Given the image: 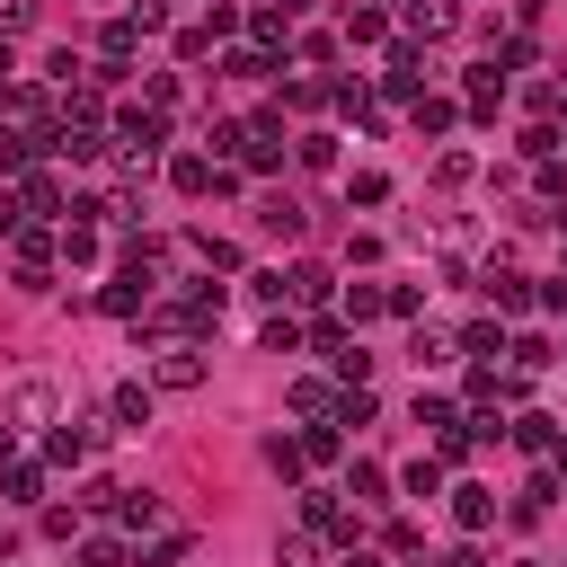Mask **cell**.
<instances>
[{"label":"cell","mask_w":567,"mask_h":567,"mask_svg":"<svg viewBox=\"0 0 567 567\" xmlns=\"http://www.w3.org/2000/svg\"><path fill=\"white\" fill-rule=\"evenodd\" d=\"M159 142H168V115H151V106L133 97V106L115 115V168H124V177H151V168H159Z\"/></svg>","instance_id":"obj_2"},{"label":"cell","mask_w":567,"mask_h":567,"mask_svg":"<svg viewBox=\"0 0 567 567\" xmlns=\"http://www.w3.org/2000/svg\"><path fill=\"white\" fill-rule=\"evenodd\" d=\"M408 124H416V133L434 142V133H452V124H461V106H452V97H425V89H416V97H408Z\"/></svg>","instance_id":"obj_13"},{"label":"cell","mask_w":567,"mask_h":567,"mask_svg":"<svg viewBox=\"0 0 567 567\" xmlns=\"http://www.w3.org/2000/svg\"><path fill=\"white\" fill-rule=\"evenodd\" d=\"M549 505H558V470H540V478H532V487L514 496V523H540Z\"/></svg>","instance_id":"obj_28"},{"label":"cell","mask_w":567,"mask_h":567,"mask_svg":"<svg viewBox=\"0 0 567 567\" xmlns=\"http://www.w3.org/2000/svg\"><path fill=\"white\" fill-rule=\"evenodd\" d=\"M0 487H9V505H35V496H44V461H9Z\"/></svg>","instance_id":"obj_32"},{"label":"cell","mask_w":567,"mask_h":567,"mask_svg":"<svg viewBox=\"0 0 567 567\" xmlns=\"http://www.w3.org/2000/svg\"><path fill=\"white\" fill-rule=\"evenodd\" d=\"M0 461H18V434H9V425H0Z\"/></svg>","instance_id":"obj_61"},{"label":"cell","mask_w":567,"mask_h":567,"mask_svg":"<svg viewBox=\"0 0 567 567\" xmlns=\"http://www.w3.org/2000/svg\"><path fill=\"white\" fill-rule=\"evenodd\" d=\"M115 496H124L115 478H80V505H89V514H115Z\"/></svg>","instance_id":"obj_48"},{"label":"cell","mask_w":567,"mask_h":567,"mask_svg":"<svg viewBox=\"0 0 567 567\" xmlns=\"http://www.w3.org/2000/svg\"><path fill=\"white\" fill-rule=\"evenodd\" d=\"M470 168H478L470 151H443V159H434V177H443V186H470Z\"/></svg>","instance_id":"obj_52"},{"label":"cell","mask_w":567,"mask_h":567,"mask_svg":"<svg viewBox=\"0 0 567 567\" xmlns=\"http://www.w3.org/2000/svg\"><path fill=\"white\" fill-rule=\"evenodd\" d=\"M266 354H301V328H292V319H284V310H275V319H266Z\"/></svg>","instance_id":"obj_46"},{"label":"cell","mask_w":567,"mask_h":567,"mask_svg":"<svg viewBox=\"0 0 567 567\" xmlns=\"http://www.w3.org/2000/svg\"><path fill=\"white\" fill-rule=\"evenodd\" d=\"M346 496H354V505H390V470H381V461H354V470H346Z\"/></svg>","instance_id":"obj_20"},{"label":"cell","mask_w":567,"mask_h":567,"mask_svg":"<svg viewBox=\"0 0 567 567\" xmlns=\"http://www.w3.org/2000/svg\"><path fill=\"white\" fill-rule=\"evenodd\" d=\"M27 221H35V213H27V195H18V186H0V239H18Z\"/></svg>","instance_id":"obj_44"},{"label":"cell","mask_w":567,"mask_h":567,"mask_svg":"<svg viewBox=\"0 0 567 567\" xmlns=\"http://www.w3.org/2000/svg\"><path fill=\"white\" fill-rule=\"evenodd\" d=\"M505 354H514V372H549V363H558V354H549V337H514Z\"/></svg>","instance_id":"obj_38"},{"label":"cell","mask_w":567,"mask_h":567,"mask_svg":"<svg viewBox=\"0 0 567 567\" xmlns=\"http://www.w3.org/2000/svg\"><path fill=\"white\" fill-rule=\"evenodd\" d=\"M266 461H275L284 478H301V443H292V434H266Z\"/></svg>","instance_id":"obj_47"},{"label":"cell","mask_w":567,"mask_h":567,"mask_svg":"<svg viewBox=\"0 0 567 567\" xmlns=\"http://www.w3.org/2000/svg\"><path fill=\"white\" fill-rule=\"evenodd\" d=\"M44 151H53V133H35V124H0V177L44 168Z\"/></svg>","instance_id":"obj_7"},{"label":"cell","mask_w":567,"mask_h":567,"mask_svg":"<svg viewBox=\"0 0 567 567\" xmlns=\"http://www.w3.org/2000/svg\"><path fill=\"white\" fill-rule=\"evenodd\" d=\"M80 567H133V558H124L115 532H89V540H80Z\"/></svg>","instance_id":"obj_35"},{"label":"cell","mask_w":567,"mask_h":567,"mask_svg":"<svg viewBox=\"0 0 567 567\" xmlns=\"http://www.w3.org/2000/svg\"><path fill=\"white\" fill-rule=\"evenodd\" d=\"M310 346H319V354L337 363V354H346V319H319V328H310Z\"/></svg>","instance_id":"obj_53"},{"label":"cell","mask_w":567,"mask_h":567,"mask_svg":"<svg viewBox=\"0 0 567 567\" xmlns=\"http://www.w3.org/2000/svg\"><path fill=\"white\" fill-rule=\"evenodd\" d=\"M487 301H496V319H523L540 292H532V275H487Z\"/></svg>","instance_id":"obj_16"},{"label":"cell","mask_w":567,"mask_h":567,"mask_svg":"<svg viewBox=\"0 0 567 567\" xmlns=\"http://www.w3.org/2000/svg\"><path fill=\"white\" fill-rule=\"evenodd\" d=\"M416 425H425V434H443V425H461V408H452L443 390H416Z\"/></svg>","instance_id":"obj_34"},{"label":"cell","mask_w":567,"mask_h":567,"mask_svg":"<svg viewBox=\"0 0 567 567\" xmlns=\"http://www.w3.org/2000/svg\"><path fill=\"white\" fill-rule=\"evenodd\" d=\"M133 44H142V27H133V9H115L106 35H97V53H106V62H133Z\"/></svg>","instance_id":"obj_24"},{"label":"cell","mask_w":567,"mask_h":567,"mask_svg":"<svg viewBox=\"0 0 567 567\" xmlns=\"http://www.w3.org/2000/svg\"><path fill=\"white\" fill-rule=\"evenodd\" d=\"M221 71H230V80H266V71H275V53H266V44H239Z\"/></svg>","instance_id":"obj_36"},{"label":"cell","mask_w":567,"mask_h":567,"mask_svg":"<svg viewBox=\"0 0 567 567\" xmlns=\"http://www.w3.org/2000/svg\"><path fill=\"white\" fill-rule=\"evenodd\" d=\"M381 89H390V97H416V89H425V44H390V53H381Z\"/></svg>","instance_id":"obj_8"},{"label":"cell","mask_w":567,"mask_h":567,"mask_svg":"<svg viewBox=\"0 0 567 567\" xmlns=\"http://www.w3.org/2000/svg\"><path fill=\"white\" fill-rule=\"evenodd\" d=\"M35 27V0H0V35H27Z\"/></svg>","instance_id":"obj_55"},{"label":"cell","mask_w":567,"mask_h":567,"mask_svg":"<svg viewBox=\"0 0 567 567\" xmlns=\"http://www.w3.org/2000/svg\"><path fill=\"white\" fill-rule=\"evenodd\" d=\"M540 301H549V310H567V275H549V284H540Z\"/></svg>","instance_id":"obj_56"},{"label":"cell","mask_w":567,"mask_h":567,"mask_svg":"<svg viewBox=\"0 0 567 567\" xmlns=\"http://www.w3.org/2000/svg\"><path fill=\"white\" fill-rule=\"evenodd\" d=\"M292 416H337V390L328 381H292Z\"/></svg>","instance_id":"obj_33"},{"label":"cell","mask_w":567,"mask_h":567,"mask_svg":"<svg viewBox=\"0 0 567 567\" xmlns=\"http://www.w3.org/2000/svg\"><path fill=\"white\" fill-rule=\"evenodd\" d=\"M151 390H204V346H195V337L159 346V363H151Z\"/></svg>","instance_id":"obj_4"},{"label":"cell","mask_w":567,"mask_h":567,"mask_svg":"<svg viewBox=\"0 0 567 567\" xmlns=\"http://www.w3.org/2000/svg\"><path fill=\"white\" fill-rule=\"evenodd\" d=\"M195 257H204L213 275H239V239H221V230H195Z\"/></svg>","instance_id":"obj_30"},{"label":"cell","mask_w":567,"mask_h":567,"mask_svg":"<svg viewBox=\"0 0 567 567\" xmlns=\"http://www.w3.org/2000/svg\"><path fill=\"white\" fill-rule=\"evenodd\" d=\"M213 159L230 168H284V115H239V124H213Z\"/></svg>","instance_id":"obj_1"},{"label":"cell","mask_w":567,"mask_h":567,"mask_svg":"<svg viewBox=\"0 0 567 567\" xmlns=\"http://www.w3.org/2000/svg\"><path fill=\"white\" fill-rule=\"evenodd\" d=\"M354 381H372V354L346 337V354H337V390H354Z\"/></svg>","instance_id":"obj_42"},{"label":"cell","mask_w":567,"mask_h":567,"mask_svg":"<svg viewBox=\"0 0 567 567\" xmlns=\"http://www.w3.org/2000/svg\"><path fill=\"white\" fill-rule=\"evenodd\" d=\"M549 106H558V115H567V89H549Z\"/></svg>","instance_id":"obj_62"},{"label":"cell","mask_w":567,"mask_h":567,"mask_svg":"<svg viewBox=\"0 0 567 567\" xmlns=\"http://www.w3.org/2000/svg\"><path fill=\"white\" fill-rule=\"evenodd\" d=\"M399 487H408V496H443V461H408Z\"/></svg>","instance_id":"obj_43"},{"label":"cell","mask_w":567,"mask_h":567,"mask_svg":"<svg viewBox=\"0 0 567 567\" xmlns=\"http://www.w3.org/2000/svg\"><path fill=\"white\" fill-rule=\"evenodd\" d=\"M523 159H558V124H523Z\"/></svg>","instance_id":"obj_45"},{"label":"cell","mask_w":567,"mask_h":567,"mask_svg":"<svg viewBox=\"0 0 567 567\" xmlns=\"http://www.w3.org/2000/svg\"><path fill=\"white\" fill-rule=\"evenodd\" d=\"M558 275H567V257H558Z\"/></svg>","instance_id":"obj_63"},{"label":"cell","mask_w":567,"mask_h":567,"mask_svg":"<svg viewBox=\"0 0 567 567\" xmlns=\"http://www.w3.org/2000/svg\"><path fill=\"white\" fill-rule=\"evenodd\" d=\"M213 168H221V159H204V151H177V159H168V186H177V195H213Z\"/></svg>","instance_id":"obj_14"},{"label":"cell","mask_w":567,"mask_h":567,"mask_svg":"<svg viewBox=\"0 0 567 567\" xmlns=\"http://www.w3.org/2000/svg\"><path fill=\"white\" fill-rule=\"evenodd\" d=\"M9 425H53V390H44V381H18V399H9Z\"/></svg>","instance_id":"obj_19"},{"label":"cell","mask_w":567,"mask_h":567,"mask_svg":"<svg viewBox=\"0 0 567 567\" xmlns=\"http://www.w3.org/2000/svg\"><path fill=\"white\" fill-rule=\"evenodd\" d=\"M106 151H115V142H106V115H62V124H53V159H80V168H89V159H106Z\"/></svg>","instance_id":"obj_3"},{"label":"cell","mask_w":567,"mask_h":567,"mask_svg":"<svg viewBox=\"0 0 567 567\" xmlns=\"http://www.w3.org/2000/svg\"><path fill=\"white\" fill-rule=\"evenodd\" d=\"M328 97H337V80H284V106H292V115H319Z\"/></svg>","instance_id":"obj_29"},{"label":"cell","mask_w":567,"mask_h":567,"mask_svg":"<svg viewBox=\"0 0 567 567\" xmlns=\"http://www.w3.org/2000/svg\"><path fill=\"white\" fill-rule=\"evenodd\" d=\"M18 195H27V213H35V221H62V186H53V168H27V177H18Z\"/></svg>","instance_id":"obj_15"},{"label":"cell","mask_w":567,"mask_h":567,"mask_svg":"<svg viewBox=\"0 0 567 567\" xmlns=\"http://www.w3.org/2000/svg\"><path fill=\"white\" fill-rule=\"evenodd\" d=\"M0 567H9V558H0Z\"/></svg>","instance_id":"obj_64"},{"label":"cell","mask_w":567,"mask_h":567,"mask_svg":"<svg viewBox=\"0 0 567 567\" xmlns=\"http://www.w3.org/2000/svg\"><path fill=\"white\" fill-rule=\"evenodd\" d=\"M292 443H301V470H328V461L346 452V425H337V416H310Z\"/></svg>","instance_id":"obj_9"},{"label":"cell","mask_w":567,"mask_h":567,"mask_svg":"<svg viewBox=\"0 0 567 567\" xmlns=\"http://www.w3.org/2000/svg\"><path fill=\"white\" fill-rule=\"evenodd\" d=\"M213 44H221V35H213V27H186V35H177V62H204V53H213Z\"/></svg>","instance_id":"obj_50"},{"label":"cell","mask_w":567,"mask_h":567,"mask_svg":"<svg viewBox=\"0 0 567 567\" xmlns=\"http://www.w3.org/2000/svg\"><path fill=\"white\" fill-rule=\"evenodd\" d=\"M452 27H461L452 0H408V44H434V35H452Z\"/></svg>","instance_id":"obj_11"},{"label":"cell","mask_w":567,"mask_h":567,"mask_svg":"<svg viewBox=\"0 0 567 567\" xmlns=\"http://www.w3.org/2000/svg\"><path fill=\"white\" fill-rule=\"evenodd\" d=\"M452 523L461 532H487L496 523V487H452Z\"/></svg>","instance_id":"obj_17"},{"label":"cell","mask_w":567,"mask_h":567,"mask_svg":"<svg viewBox=\"0 0 567 567\" xmlns=\"http://www.w3.org/2000/svg\"><path fill=\"white\" fill-rule=\"evenodd\" d=\"M115 523H124V532H168V523H159V496H142V487L115 496Z\"/></svg>","instance_id":"obj_21"},{"label":"cell","mask_w":567,"mask_h":567,"mask_svg":"<svg viewBox=\"0 0 567 567\" xmlns=\"http://www.w3.org/2000/svg\"><path fill=\"white\" fill-rule=\"evenodd\" d=\"M177 558H186V532H159V540L142 549V567H177Z\"/></svg>","instance_id":"obj_49"},{"label":"cell","mask_w":567,"mask_h":567,"mask_svg":"<svg viewBox=\"0 0 567 567\" xmlns=\"http://www.w3.org/2000/svg\"><path fill=\"white\" fill-rule=\"evenodd\" d=\"M301 523H310L319 540H346V549H354V514H346L337 487H301Z\"/></svg>","instance_id":"obj_6"},{"label":"cell","mask_w":567,"mask_h":567,"mask_svg":"<svg viewBox=\"0 0 567 567\" xmlns=\"http://www.w3.org/2000/svg\"><path fill=\"white\" fill-rule=\"evenodd\" d=\"M284 284H292V301H310V310L337 292V275H328V266H310V257H301V266H284Z\"/></svg>","instance_id":"obj_18"},{"label":"cell","mask_w":567,"mask_h":567,"mask_svg":"<svg viewBox=\"0 0 567 567\" xmlns=\"http://www.w3.org/2000/svg\"><path fill=\"white\" fill-rule=\"evenodd\" d=\"M257 230H266V239H301V230H310L301 195H266V204H257Z\"/></svg>","instance_id":"obj_10"},{"label":"cell","mask_w":567,"mask_h":567,"mask_svg":"<svg viewBox=\"0 0 567 567\" xmlns=\"http://www.w3.org/2000/svg\"><path fill=\"white\" fill-rule=\"evenodd\" d=\"M62 257H71V266H97V221H71V230H62Z\"/></svg>","instance_id":"obj_37"},{"label":"cell","mask_w":567,"mask_h":567,"mask_svg":"<svg viewBox=\"0 0 567 567\" xmlns=\"http://www.w3.org/2000/svg\"><path fill=\"white\" fill-rule=\"evenodd\" d=\"M142 106H151V115H177V80L151 71V80H142Z\"/></svg>","instance_id":"obj_40"},{"label":"cell","mask_w":567,"mask_h":567,"mask_svg":"<svg viewBox=\"0 0 567 567\" xmlns=\"http://www.w3.org/2000/svg\"><path fill=\"white\" fill-rule=\"evenodd\" d=\"M266 9H284V18H310V0H266Z\"/></svg>","instance_id":"obj_60"},{"label":"cell","mask_w":567,"mask_h":567,"mask_svg":"<svg viewBox=\"0 0 567 567\" xmlns=\"http://www.w3.org/2000/svg\"><path fill=\"white\" fill-rule=\"evenodd\" d=\"M443 567H487V558H478V549H452V558H443Z\"/></svg>","instance_id":"obj_58"},{"label":"cell","mask_w":567,"mask_h":567,"mask_svg":"<svg viewBox=\"0 0 567 567\" xmlns=\"http://www.w3.org/2000/svg\"><path fill=\"white\" fill-rule=\"evenodd\" d=\"M346 567H381V549H346Z\"/></svg>","instance_id":"obj_59"},{"label":"cell","mask_w":567,"mask_h":567,"mask_svg":"<svg viewBox=\"0 0 567 567\" xmlns=\"http://www.w3.org/2000/svg\"><path fill=\"white\" fill-rule=\"evenodd\" d=\"M275 567H319V532H292V540H275Z\"/></svg>","instance_id":"obj_39"},{"label":"cell","mask_w":567,"mask_h":567,"mask_svg":"<svg viewBox=\"0 0 567 567\" xmlns=\"http://www.w3.org/2000/svg\"><path fill=\"white\" fill-rule=\"evenodd\" d=\"M540 470H558V478H567V425H558V443H549V461H540Z\"/></svg>","instance_id":"obj_57"},{"label":"cell","mask_w":567,"mask_h":567,"mask_svg":"<svg viewBox=\"0 0 567 567\" xmlns=\"http://www.w3.org/2000/svg\"><path fill=\"white\" fill-rule=\"evenodd\" d=\"M532 177H540V195H549V204H567V168H558V159H532Z\"/></svg>","instance_id":"obj_54"},{"label":"cell","mask_w":567,"mask_h":567,"mask_svg":"<svg viewBox=\"0 0 567 567\" xmlns=\"http://www.w3.org/2000/svg\"><path fill=\"white\" fill-rule=\"evenodd\" d=\"M106 416H115V425H151V381H124V390L106 399Z\"/></svg>","instance_id":"obj_26"},{"label":"cell","mask_w":567,"mask_h":567,"mask_svg":"<svg viewBox=\"0 0 567 567\" xmlns=\"http://www.w3.org/2000/svg\"><path fill=\"white\" fill-rule=\"evenodd\" d=\"M346 195H354V204H390V177H381V168H354Z\"/></svg>","instance_id":"obj_41"},{"label":"cell","mask_w":567,"mask_h":567,"mask_svg":"<svg viewBox=\"0 0 567 567\" xmlns=\"http://www.w3.org/2000/svg\"><path fill=\"white\" fill-rule=\"evenodd\" d=\"M390 310V284H354L346 292V328H363V319H381Z\"/></svg>","instance_id":"obj_31"},{"label":"cell","mask_w":567,"mask_h":567,"mask_svg":"<svg viewBox=\"0 0 567 567\" xmlns=\"http://www.w3.org/2000/svg\"><path fill=\"white\" fill-rule=\"evenodd\" d=\"M89 452H97V425H89V416H53V425H44V461H53V470H80Z\"/></svg>","instance_id":"obj_5"},{"label":"cell","mask_w":567,"mask_h":567,"mask_svg":"<svg viewBox=\"0 0 567 567\" xmlns=\"http://www.w3.org/2000/svg\"><path fill=\"white\" fill-rule=\"evenodd\" d=\"M496 97H505V62H478V71L461 80V106H470V115H496Z\"/></svg>","instance_id":"obj_12"},{"label":"cell","mask_w":567,"mask_h":567,"mask_svg":"<svg viewBox=\"0 0 567 567\" xmlns=\"http://www.w3.org/2000/svg\"><path fill=\"white\" fill-rule=\"evenodd\" d=\"M301 168H337V142L328 133H301Z\"/></svg>","instance_id":"obj_51"},{"label":"cell","mask_w":567,"mask_h":567,"mask_svg":"<svg viewBox=\"0 0 567 567\" xmlns=\"http://www.w3.org/2000/svg\"><path fill=\"white\" fill-rule=\"evenodd\" d=\"M346 44H390V18H381L372 0H354V9H346Z\"/></svg>","instance_id":"obj_23"},{"label":"cell","mask_w":567,"mask_h":567,"mask_svg":"<svg viewBox=\"0 0 567 567\" xmlns=\"http://www.w3.org/2000/svg\"><path fill=\"white\" fill-rule=\"evenodd\" d=\"M461 354H478V363H496V354H505V328H496V310L461 328Z\"/></svg>","instance_id":"obj_25"},{"label":"cell","mask_w":567,"mask_h":567,"mask_svg":"<svg viewBox=\"0 0 567 567\" xmlns=\"http://www.w3.org/2000/svg\"><path fill=\"white\" fill-rule=\"evenodd\" d=\"M505 434H514V443H523L532 461H549V443H558V416H514Z\"/></svg>","instance_id":"obj_27"},{"label":"cell","mask_w":567,"mask_h":567,"mask_svg":"<svg viewBox=\"0 0 567 567\" xmlns=\"http://www.w3.org/2000/svg\"><path fill=\"white\" fill-rule=\"evenodd\" d=\"M248 35H257V44H266V53H284V44H292V18H284V9H266V0H257V9H248Z\"/></svg>","instance_id":"obj_22"}]
</instances>
